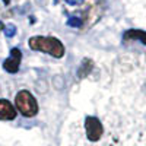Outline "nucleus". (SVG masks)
<instances>
[{"mask_svg":"<svg viewBox=\"0 0 146 146\" xmlns=\"http://www.w3.org/2000/svg\"><path fill=\"white\" fill-rule=\"evenodd\" d=\"M28 45L32 51H40L50 54L56 58H62L66 53L64 44L56 36H42V35H35L28 40Z\"/></svg>","mask_w":146,"mask_h":146,"instance_id":"f257e3e1","label":"nucleus"},{"mask_svg":"<svg viewBox=\"0 0 146 146\" xmlns=\"http://www.w3.org/2000/svg\"><path fill=\"white\" fill-rule=\"evenodd\" d=\"M15 108L16 111H19L23 117L31 118L38 114V102L36 98L28 91V89H22L16 94L15 96Z\"/></svg>","mask_w":146,"mask_h":146,"instance_id":"f03ea898","label":"nucleus"},{"mask_svg":"<svg viewBox=\"0 0 146 146\" xmlns=\"http://www.w3.org/2000/svg\"><path fill=\"white\" fill-rule=\"evenodd\" d=\"M85 131H86V137L91 142H98L104 135V127L96 117L88 115L85 118Z\"/></svg>","mask_w":146,"mask_h":146,"instance_id":"7ed1b4c3","label":"nucleus"},{"mask_svg":"<svg viewBox=\"0 0 146 146\" xmlns=\"http://www.w3.org/2000/svg\"><path fill=\"white\" fill-rule=\"evenodd\" d=\"M21 62H22V51L15 47L10 50V56L3 62V69L10 75H15V73L19 72Z\"/></svg>","mask_w":146,"mask_h":146,"instance_id":"20e7f679","label":"nucleus"},{"mask_svg":"<svg viewBox=\"0 0 146 146\" xmlns=\"http://www.w3.org/2000/svg\"><path fill=\"white\" fill-rule=\"evenodd\" d=\"M16 115H18V111H16L13 104L6 98L0 100V120L2 121H12V120L16 118Z\"/></svg>","mask_w":146,"mask_h":146,"instance_id":"39448f33","label":"nucleus"},{"mask_svg":"<svg viewBox=\"0 0 146 146\" xmlns=\"http://www.w3.org/2000/svg\"><path fill=\"white\" fill-rule=\"evenodd\" d=\"M94 62L91 58H83L82 60V63H80V66H79V69H78V78L79 79H85V78H88L89 76V73L94 70Z\"/></svg>","mask_w":146,"mask_h":146,"instance_id":"423d86ee","label":"nucleus"},{"mask_svg":"<svg viewBox=\"0 0 146 146\" xmlns=\"http://www.w3.org/2000/svg\"><path fill=\"white\" fill-rule=\"evenodd\" d=\"M123 40L124 41L139 40V41H142L143 45H146V31H142V29H129V31L124 32Z\"/></svg>","mask_w":146,"mask_h":146,"instance_id":"0eeeda50","label":"nucleus"},{"mask_svg":"<svg viewBox=\"0 0 146 146\" xmlns=\"http://www.w3.org/2000/svg\"><path fill=\"white\" fill-rule=\"evenodd\" d=\"M67 25H69V27H73V28H82V27H83V19L73 16V18H70V19L67 21Z\"/></svg>","mask_w":146,"mask_h":146,"instance_id":"6e6552de","label":"nucleus"},{"mask_svg":"<svg viewBox=\"0 0 146 146\" xmlns=\"http://www.w3.org/2000/svg\"><path fill=\"white\" fill-rule=\"evenodd\" d=\"M5 34H6V36H13L16 34V28L13 25H7L5 28Z\"/></svg>","mask_w":146,"mask_h":146,"instance_id":"1a4fd4ad","label":"nucleus"},{"mask_svg":"<svg viewBox=\"0 0 146 146\" xmlns=\"http://www.w3.org/2000/svg\"><path fill=\"white\" fill-rule=\"evenodd\" d=\"M66 2H67L69 5H73V6H75V5H80L83 0H66Z\"/></svg>","mask_w":146,"mask_h":146,"instance_id":"9d476101","label":"nucleus"},{"mask_svg":"<svg viewBox=\"0 0 146 146\" xmlns=\"http://www.w3.org/2000/svg\"><path fill=\"white\" fill-rule=\"evenodd\" d=\"M3 3L7 6V5H10V0H3Z\"/></svg>","mask_w":146,"mask_h":146,"instance_id":"9b49d317","label":"nucleus"}]
</instances>
